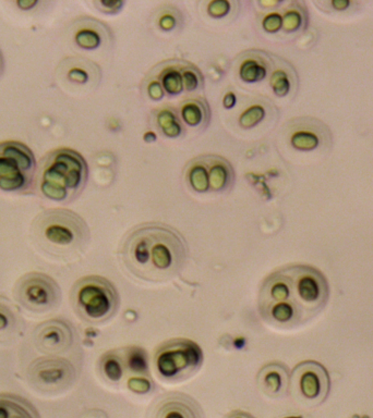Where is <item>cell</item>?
Here are the masks:
<instances>
[{"label":"cell","mask_w":373,"mask_h":418,"mask_svg":"<svg viewBox=\"0 0 373 418\" xmlns=\"http://www.w3.org/2000/svg\"><path fill=\"white\" fill-rule=\"evenodd\" d=\"M119 256L124 268L136 278L146 282H165L184 268L188 245L176 229L148 222L128 232Z\"/></svg>","instance_id":"1"},{"label":"cell","mask_w":373,"mask_h":418,"mask_svg":"<svg viewBox=\"0 0 373 418\" xmlns=\"http://www.w3.org/2000/svg\"><path fill=\"white\" fill-rule=\"evenodd\" d=\"M32 237L40 250L54 258L69 261L84 252L90 242L89 227L68 209H49L34 219Z\"/></svg>","instance_id":"2"},{"label":"cell","mask_w":373,"mask_h":418,"mask_svg":"<svg viewBox=\"0 0 373 418\" xmlns=\"http://www.w3.org/2000/svg\"><path fill=\"white\" fill-rule=\"evenodd\" d=\"M37 174L40 191L46 198L70 202L85 188L89 167L79 153L59 148L45 157Z\"/></svg>","instance_id":"3"},{"label":"cell","mask_w":373,"mask_h":418,"mask_svg":"<svg viewBox=\"0 0 373 418\" xmlns=\"http://www.w3.org/2000/svg\"><path fill=\"white\" fill-rule=\"evenodd\" d=\"M71 302L82 321L102 323L109 321L119 307V295L113 283L103 277L80 279L72 287Z\"/></svg>","instance_id":"4"},{"label":"cell","mask_w":373,"mask_h":418,"mask_svg":"<svg viewBox=\"0 0 373 418\" xmlns=\"http://www.w3.org/2000/svg\"><path fill=\"white\" fill-rule=\"evenodd\" d=\"M36 174L35 156L27 145L16 141L0 143V191L29 192Z\"/></svg>","instance_id":"5"},{"label":"cell","mask_w":373,"mask_h":418,"mask_svg":"<svg viewBox=\"0 0 373 418\" xmlns=\"http://www.w3.org/2000/svg\"><path fill=\"white\" fill-rule=\"evenodd\" d=\"M202 362L201 349L188 339L166 341L154 355L156 371L167 381H180L190 377L201 367Z\"/></svg>","instance_id":"6"},{"label":"cell","mask_w":373,"mask_h":418,"mask_svg":"<svg viewBox=\"0 0 373 418\" xmlns=\"http://www.w3.org/2000/svg\"><path fill=\"white\" fill-rule=\"evenodd\" d=\"M292 287V299L302 307L309 319L316 316L328 304L331 289L322 271L309 265L284 267Z\"/></svg>","instance_id":"7"},{"label":"cell","mask_w":373,"mask_h":418,"mask_svg":"<svg viewBox=\"0 0 373 418\" xmlns=\"http://www.w3.org/2000/svg\"><path fill=\"white\" fill-rule=\"evenodd\" d=\"M15 295L24 309L34 313H44L59 304L61 291L51 277L31 273L18 281Z\"/></svg>","instance_id":"8"},{"label":"cell","mask_w":373,"mask_h":418,"mask_svg":"<svg viewBox=\"0 0 373 418\" xmlns=\"http://www.w3.org/2000/svg\"><path fill=\"white\" fill-rule=\"evenodd\" d=\"M76 369L62 357H42L28 369V381L40 392L53 393L64 391L76 381Z\"/></svg>","instance_id":"9"},{"label":"cell","mask_w":373,"mask_h":418,"mask_svg":"<svg viewBox=\"0 0 373 418\" xmlns=\"http://www.w3.org/2000/svg\"><path fill=\"white\" fill-rule=\"evenodd\" d=\"M285 138L296 152H328L332 143L330 128L324 122L311 117L290 120L285 126Z\"/></svg>","instance_id":"10"},{"label":"cell","mask_w":373,"mask_h":418,"mask_svg":"<svg viewBox=\"0 0 373 418\" xmlns=\"http://www.w3.org/2000/svg\"><path fill=\"white\" fill-rule=\"evenodd\" d=\"M290 385L304 401L321 403L330 392L331 378L328 369L322 364L304 361L292 369Z\"/></svg>","instance_id":"11"},{"label":"cell","mask_w":373,"mask_h":418,"mask_svg":"<svg viewBox=\"0 0 373 418\" xmlns=\"http://www.w3.org/2000/svg\"><path fill=\"white\" fill-rule=\"evenodd\" d=\"M58 73L61 82L73 88H96L102 78L100 66L82 57H70L60 62Z\"/></svg>","instance_id":"12"},{"label":"cell","mask_w":373,"mask_h":418,"mask_svg":"<svg viewBox=\"0 0 373 418\" xmlns=\"http://www.w3.org/2000/svg\"><path fill=\"white\" fill-rule=\"evenodd\" d=\"M72 40L76 46L85 52H95L112 43L113 34L109 28L94 18H79L71 28Z\"/></svg>","instance_id":"13"},{"label":"cell","mask_w":373,"mask_h":418,"mask_svg":"<svg viewBox=\"0 0 373 418\" xmlns=\"http://www.w3.org/2000/svg\"><path fill=\"white\" fill-rule=\"evenodd\" d=\"M36 347L45 353H61L71 347V328L65 321H47L37 326L34 333Z\"/></svg>","instance_id":"14"},{"label":"cell","mask_w":373,"mask_h":418,"mask_svg":"<svg viewBox=\"0 0 373 418\" xmlns=\"http://www.w3.org/2000/svg\"><path fill=\"white\" fill-rule=\"evenodd\" d=\"M273 64L274 57L268 52L251 49L240 54L236 70L240 81L247 84H256L270 76Z\"/></svg>","instance_id":"15"},{"label":"cell","mask_w":373,"mask_h":418,"mask_svg":"<svg viewBox=\"0 0 373 418\" xmlns=\"http://www.w3.org/2000/svg\"><path fill=\"white\" fill-rule=\"evenodd\" d=\"M259 311L264 321L274 328H296L306 321H310L302 307L292 301L273 303V304L259 306Z\"/></svg>","instance_id":"16"},{"label":"cell","mask_w":373,"mask_h":418,"mask_svg":"<svg viewBox=\"0 0 373 418\" xmlns=\"http://www.w3.org/2000/svg\"><path fill=\"white\" fill-rule=\"evenodd\" d=\"M298 74L290 62L274 57L273 69L268 76V84L273 94L278 98L294 96L298 88Z\"/></svg>","instance_id":"17"},{"label":"cell","mask_w":373,"mask_h":418,"mask_svg":"<svg viewBox=\"0 0 373 418\" xmlns=\"http://www.w3.org/2000/svg\"><path fill=\"white\" fill-rule=\"evenodd\" d=\"M290 371L280 363L268 364L258 374V383L261 390L270 397L284 395L290 387Z\"/></svg>","instance_id":"18"},{"label":"cell","mask_w":373,"mask_h":418,"mask_svg":"<svg viewBox=\"0 0 373 418\" xmlns=\"http://www.w3.org/2000/svg\"><path fill=\"white\" fill-rule=\"evenodd\" d=\"M206 157L208 165L210 192H227L235 183V170L232 164L224 157L208 155Z\"/></svg>","instance_id":"19"},{"label":"cell","mask_w":373,"mask_h":418,"mask_svg":"<svg viewBox=\"0 0 373 418\" xmlns=\"http://www.w3.org/2000/svg\"><path fill=\"white\" fill-rule=\"evenodd\" d=\"M178 112L182 121L196 130H206L212 117L210 104L203 97H189L182 100Z\"/></svg>","instance_id":"20"},{"label":"cell","mask_w":373,"mask_h":418,"mask_svg":"<svg viewBox=\"0 0 373 418\" xmlns=\"http://www.w3.org/2000/svg\"><path fill=\"white\" fill-rule=\"evenodd\" d=\"M154 418H201L196 404L184 395H170L160 402Z\"/></svg>","instance_id":"21"},{"label":"cell","mask_w":373,"mask_h":418,"mask_svg":"<svg viewBox=\"0 0 373 418\" xmlns=\"http://www.w3.org/2000/svg\"><path fill=\"white\" fill-rule=\"evenodd\" d=\"M182 60H170L158 64L151 71L163 88L165 95L170 97L184 93V83L182 76Z\"/></svg>","instance_id":"22"},{"label":"cell","mask_w":373,"mask_h":418,"mask_svg":"<svg viewBox=\"0 0 373 418\" xmlns=\"http://www.w3.org/2000/svg\"><path fill=\"white\" fill-rule=\"evenodd\" d=\"M154 124L160 133L168 138H179L186 132L176 108L163 106L154 112Z\"/></svg>","instance_id":"23"},{"label":"cell","mask_w":373,"mask_h":418,"mask_svg":"<svg viewBox=\"0 0 373 418\" xmlns=\"http://www.w3.org/2000/svg\"><path fill=\"white\" fill-rule=\"evenodd\" d=\"M283 33L297 35L307 29L309 13L306 5L302 1H292L282 10Z\"/></svg>","instance_id":"24"},{"label":"cell","mask_w":373,"mask_h":418,"mask_svg":"<svg viewBox=\"0 0 373 418\" xmlns=\"http://www.w3.org/2000/svg\"><path fill=\"white\" fill-rule=\"evenodd\" d=\"M0 418H40L35 407L15 395H0Z\"/></svg>","instance_id":"25"},{"label":"cell","mask_w":373,"mask_h":418,"mask_svg":"<svg viewBox=\"0 0 373 418\" xmlns=\"http://www.w3.org/2000/svg\"><path fill=\"white\" fill-rule=\"evenodd\" d=\"M184 179L194 192H210V180L206 157H196L186 164L184 168Z\"/></svg>","instance_id":"26"},{"label":"cell","mask_w":373,"mask_h":418,"mask_svg":"<svg viewBox=\"0 0 373 418\" xmlns=\"http://www.w3.org/2000/svg\"><path fill=\"white\" fill-rule=\"evenodd\" d=\"M100 369L107 381L118 383L126 373V365L122 357L117 354V352H109L102 357L100 362Z\"/></svg>","instance_id":"27"},{"label":"cell","mask_w":373,"mask_h":418,"mask_svg":"<svg viewBox=\"0 0 373 418\" xmlns=\"http://www.w3.org/2000/svg\"><path fill=\"white\" fill-rule=\"evenodd\" d=\"M182 12L172 5L162 6L155 15V24L160 32L172 33L182 25Z\"/></svg>","instance_id":"28"},{"label":"cell","mask_w":373,"mask_h":418,"mask_svg":"<svg viewBox=\"0 0 373 418\" xmlns=\"http://www.w3.org/2000/svg\"><path fill=\"white\" fill-rule=\"evenodd\" d=\"M268 106L264 102H254L239 114L238 124L242 130H251L266 119Z\"/></svg>","instance_id":"29"},{"label":"cell","mask_w":373,"mask_h":418,"mask_svg":"<svg viewBox=\"0 0 373 418\" xmlns=\"http://www.w3.org/2000/svg\"><path fill=\"white\" fill-rule=\"evenodd\" d=\"M182 76L186 93L196 94L203 90V74L194 64L188 61H182Z\"/></svg>","instance_id":"30"},{"label":"cell","mask_w":373,"mask_h":418,"mask_svg":"<svg viewBox=\"0 0 373 418\" xmlns=\"http://www.w3.org/2000/svg\"><path fill=\"white\" fill-rule=\"evenodd\" d=\"M238 3L228 0H213L206 4V12L212 19H225L237 9Z\"/></svg>","instance_id":"31"},{"label":"cell","mask_w":373,"mask_h":418,"mask_svg":"<svg viewBox=\"0 0 373 418\" xmlns=\"http://www.w3.org/2000/svg\"><path fill=\"white\" fill-rule=\"evenodd\" d=\"M314 5L320 8L322 11L333 15V13H347V12L355 11L359 3L352 0H328V1H316Z\"/></svg>","instance_id":"32"},{"label":"cell","mask_w":373,"mask_h":418,"mask_svg":"<svg viewBox=\"0 0 373 418\" xmlns=\"http://www.w3.org/2000/svg\"><path fill=\"white\" fill-rule=\"evenodd\" d=\"M261 26L266 34L276 35L283 32V17L280 11H270L261 21Z\"/></svg>","instance_id":"33"},{"label":"cell","mask_w":373,"mask_h":418,"mask_svg":"<svg viewBox=\"0 0 373 418\" xmlns=\"http://www.w3.org/2000/svg\"><path fill=\"white\" fill-rule=\"evenodd\" d=\"M93 5L104 15L115 16L122 11L126 3L122 0H96Z\"/></svg>","instance_id":"34"},{"label":"cell","mask_w":373,"mask_h":418,"mask_svg":"<svg viewBox=\"0 0 373 418\" xmlns=\"http://www.w3.org/2000/svg\"><path fill=\"white\" fill-rule=\"evenodd\" d=\"M144 88H146V95L154 102H158L165 96L163 88H162L160 81L155 76H151L150 78H146Z\"/></svg>","instance_id":"35"},{"label":"cell","mask_w":373,"mask_h":418,"mask_svg":"<svg viewBox=\"0 0 373 418\" xmlns=\"http://www.w3.org/2000/svg\"><path fill=\"white\" fill-rule=\"evenodd\" d=\"M15 323V315L10 311L9 306L0 304V331L8 330Z\"/></svg>","instance_id":"36"},{"label":"cell","mask_w":373,"mask_h":418,"mask_svg":"<svg viewBox=\"0 0 373 418\" xmlns=\"http://www.w3.org/2000/svg\"><path fill=\"white\" fill-rule=\"evenodd\" d=\"M128 387L132 390V391L136 392V393H146L150 390L151 386L148 381H144L143 378L136 377L131 378L128 381Z\"/></svg>","instance_id":"37"},{"label":"cell","mask_w":373,"mask_h":418,"mask_svg":"<svg viewBox=\"0 0 373 418\" xmlns=\"http://www.w3.org/2000/svg\"><path fill=\"white\" fill-rule=\"evenodd\" d=\"M236 102H237V97H236V95L232 92H228L227 94H225L224 98H223V106L226 109H230V108L234 107Z\"/></svg>","instance_id":"38"},{"label":"cell","mask_w":373,"mask_h":418,"mask_svg":"<svg viewBox=\"0 0 373 418\" xmlns=\"http://www.w3.org/2000/svg\"><path fill=\"white\" fill-rule=\"evenodd\" d=\"M39 4V1L36 0H20L17 1V6L22 10H30L32 8L35 7Z\"/></svg>","instance_id":"39"},{"label":"cell","mask_w":373,"mask_h":418,"mask_svg":"<svg viewBox=\"0 0 373 418\" xmlns=\"http://www.w3.org/2000/svg\"><path fill=\"white\" fill-rule=\"evenodd\" d=\"M230 418H248V416L244 413H236L234 414V415H232Z\"/></svg>","instance_id":"40"},{"label":"cell","mask_w":373,"mask_h":418,"mask_svg":"<svg viewBox=\"0 0 373 418\" xmlns=\"http://www.w3.org/2000/svg\"><path fill=\"white\" fill-rule=\"evenodd\" d=\"M4 69V59L3 55H1V52H0V73L3 71Z\"/></svg>","instance_id":"41"},{"label":"cell","mask_w":373,"mask_h":418,"mask_svg":"<svg viewBox=\"0 0 373 418\" xmlns=\"http://www.w3.org/2000/svg\"><path fill=\"white\" fill-rule=\"evenodd\" d=\"M286 418H302V417H286Z\"/></svg>","instance_id":"42"}]
</instances>
